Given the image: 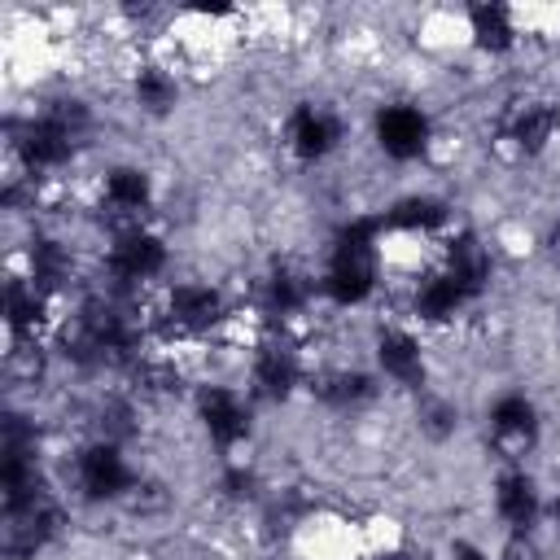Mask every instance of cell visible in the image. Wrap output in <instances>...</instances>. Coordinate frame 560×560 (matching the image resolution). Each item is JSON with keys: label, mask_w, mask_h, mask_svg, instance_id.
Here are the masks:
<instances>
[{"label": "cell", "mask_w": 560, "mask_h": 560, "mask_svg": "<svg viewBox=\"0 0 560 560\" xmlns=\"http://www.w3.org/2000/svg\"><path fill=\"white\" fill-rule=\"evenodd\" d=\"M385 271V223L381 214H350L324 241V262L315 271L319 302L332 311H359L376 298Z\"/></svg>", "instance_id": "cell-1"}, {"label": "cell", "mask_w": 560, "mask_h": 560, "mask_svg": "<svg viewBox=\"0 0 560 560\" xmlns=\"http://www.w3.org/2000/svg\"><path fill=\"white\" fill-rule=\"evenodd\" d=\"M236 302L232 293L210 276H179L162 284L158 311H153V337L171 341H206L232 328Z\"/></svg>", "instance_id": "cell-2"}, {"label": "cell", "mask_w": 560, "mask_h": 560, "mask_svg": "<svg viewBox=\"0 0 560 560\" xmlns=\"http://www.w3.org/2000/svg\"><path fill=\"white\" fill-rule=\"evenodd\" d=\"M171 271V241L153 228V223H131V228H114L101 245V289L122 293V298H140L144 289L162 284V276Z\"/></svg>", "instance_id": "cell-3"}, {"label": "cell", "mask_w": 560, "mask_h": 560, "mask_svg": "<svg viewBox=\"0 0 560 560\" xmlns=\"http://www.w3.org/2000/svg\"><path fill=\"white\" fill-rule=\"evenodd\" d=\"M70 490L88 508H114L140 494V468L127 451V442L92 433L70 455Z\"/></svg>", "instance_id": "cell-4"}, {"label": "cell", "mask_w": 560, "mask_h": 560, "mask_svg": "<svg viewBox=\"0 0 560 560\" xmlns=\"http://www.w3.org/2000/svg\"><path fill=\"white\" fill-rule=\"evenodd\" d=\"M188 407H192V420H197L206 446L219 459L245 455V446L254 438V407H258L249 398V389L228 385V381H197L188 394Z\"/></svg>", "instance_id": "cell-5"}, {"label": "cell", "mask_w": 560, "mask_h": 560, "mask_svg": "<svg viewBox=\"0 0 560 560\" xmlns=\"http://www.w3.org/2000/svg\"><path fill=\"white\" fill-rule=\"evenodd\" d=\"M311 359L302 350V341H293L280 328H262V337L249 346V368H245V389L254 402L267 407H284L293 402L306 381H311Z\"/></svg>", "instance_id": "cell-6"}, {"label": "cell", "mask_w": 560, "mask_h": 560, "mask_svg": "<svg viewBox=\"0 0 560 560\" xmlns=\"http://www.w3.org/2000/svg\"><path fill=\"white\" fill-rule=\"evenodd\" d=\"M66 525H70L66 499L52 486H44L39 494L0 503V551L4 560H39L48 547L61 542Z\"/></svg>", "instance_id": "cell-7"}, {"label": "cell", "mask_w": 560, "mask_h": 560, "mask_svg": "<svg viewBox=\"0 0 560 560\" xmlns=\"http://www.w3.org/2000/svg\"><path fill=\"white\" fill-rule=\"evenodd\" d=\"M368 136L376 144V153L394 166H411L424 162L438 144V118L429 105L398 96V101H381L368 118Z\"/></svg>", "instance_id": "cell-8"}, {"label": "cell", "mask_w": 560, "mask_h": 560, "mask_svg": "<svg viewBox=\"0 0 560 560\" xmlns=\"http://www.w3.org/2000/svg\"><path fill=\"white\" fill-rule=\"evenodd\" d=\"M481 424H486V442L494 446L499 464H525V459L538 451L542 429H547L538 398H534L529 389H521V385L499 389V394L486 402Z\"/></svg>", "instance_id": "cell-9"}, {"label": "cell", "mask_w": 560, "mask_h": 560, "mask_svg": "<svg viewBox=\"0 0 560 560\" xmlns=\"http://www.w3.org/2000/svg\"><path fill=\"white\" fill-rule=\"evenodd\" d=\"M96 210H101V219H109V232L149 223V214L158 210V175L131 158L109 162L96 175Z\"/></svg>", "instance_id": "cell-10"}, {"label": "cell", "mask_w": 560, "mask_h": 560, "mask_svg": "<svg viewBox=\"0 0 560 560\" xmlns=\"http://www.w3.org/2000/svg\"><path fill=\"white\" fill-rule=\"evenodd\" d=\"M280 140H284V149H289L293 162L324 166L346 144V118L328 101H311L306 96V101H293L289 105V114L280 122Z\"/></svg>", "instance_id": "cell-11"}, {"label": "cell", "mask_w": 560, "mask_h": 560, "mask_svg": "<svg viewBox=\"0 0 560 560\" xmlns=\"http://www.w3.org/2000/svg\"><path fill=\"white\" fill-rule=\"evenodd\" d=\"M494 136L521 162L547 158L556 149V140H560V101H551V96H516V101H508L499 122H494Z\"/></svg>", "instance_id": "cell-12"}, {"label": "cell", "mask_w": 560, "mask_h": 560, "mask_svg": "<svg viewBox=\"0 0 560 560\" xmlns=\"http://www.w3.org/2000/svg\"><path fill=\"white\" fill-rule=\"evenodd\" d=\"M372 372L381 376V385L416 398L429 389V350L416 324H381L372 332Z\"/></svg>", "instance_id": "cell-13"}, {"label": "cell", "mask_w": 560, "mask_h": 560, "mask_svg": "<svg viewBox=\"0 0 560 560\" xmlns=\"http://www.w3.org/2000/svg\"><path fill=\"white\" fill-rule=\"evenodd\" d=\"M490 512L503 534H538L547 516V494L525 464H499L490 477Z\"/></svg>", "instance_id": "cell-14"}, {"label": "cell", "mask_w": 560, "mask_h": 560, "mask_svg": "<svg viewBox=\"0 0 560 560\" xmlns=\"http://www.w3.org/2000/svg\"><path fill=\"white\" fill-rule=\"evenodd\" d=\"M22 276L35 280L48 298H61L79 280V245L52 228H35L22 245Z\"/></svg>", "instance_id": "cell-15"}, {"label": "cell", "mask_w": 560, "mask_h": 560, "mask_svg": "<svg viewBox=\"0 0 560 560\" xmlns=\"http://www.w3.org/2000/svg\"><path fill=\"white\" fill-rule=\"evenodd\" d=\"M381 376L372 368H359V363H328V368H315L311 381H306V394L337 411V416H359L368 411L376 398H381Z\"/></svg>", "instance_id": "cell-16"}, {"label": "cell", "mask_w": 560, "mask_h": 560, "mask_svg": "<svg viewBox=\"0 0 560 560\" xmlns=\"http://www.w3.org/2000/svg\"><path fill=\"white\" fill-rule=\"evenodd\" d=\"M451 201L433 188H411L402 197H394L381 210L385 236H407V241H438L451 232Z\"/></svg>", "instance_id": "cell-17"}, {"label": "cell", "mask_w": 560, "mask_h": 560, "mask_svg": "<svg viewBox=\"0 0 560 560\" xmlns=\"http://www.w3.org/2000/svg\"><path fill=\"white\" fill-rule=\"evenodd\" d=\"M127 96H131V105H136L140 118L162 122V118H171V114L179 109V101H184V79H179V70H175L171 61H162V57H140V61L127 70Z\"/></svg>", "instance_id": "cell-18"}, {"label": "cell", "mask_w": 560, "mask_h": 560, "mask_svg": "<svg viewBox=\"0 0 560 560\" xmlns=\"http://www.w3.org/2000/svg\"><path fill=\"white\" fill-rule=\"evenodd\" d=\"M464 39L472 52L490 57V61H503L521 48V22H516V9L508 4H468L464 9Z\"/></svg>", "instance_id": "cell-19"}, {"label": "cell", "mask_w": 560, "mask_h": 560, "mask_svg": "<svg viewBox=\"0 0 560 560\" xmlns=\"http://www.w3.org/2000/svg\"><path fill=\"white\" fill-rule=\"evenodd\" d=\"M494 560H547V547L538 534H503L494 547Z\"/></svg>", "instance_id": "cell-20"}, {"label": "cell", "mask_w": 560, "mask_h": 560, "mask_svg": "<svg viewBox=\"0 0 560 560\" xmlns=\"http://www.w3.org/2000/svg\"><path fill=\"white\" fill-rule=\"evenodd\" d=\"M446 560H494V551L486 542H477V538H451Z\"/></svg>", "instance_id": "cell-21"}, {"label": "cell", "mask_w": 560, "mask_h": 560, "mask_svg": "<svg viewBox=\"0 0 560 560\" xmlns=\"http://www.w3.org/2000/svg\"><path fill=\"white\" fill-rule=\"evenodd\" d=\"M547 521H551V529H556V538H560V481H556V490H551V499H547Z\"/></svg>", "instance_id": "cell-22"}, {"label": "cell", "mask_w": 560, "mask_h": 560, "mask_svg": "<svg viewBox=\"0 0 560 560\" xmlns=\"http://www.w3.org/2000/svg\"><path fill=\"white\" fill-rule=\"evenodd\" d=\"M551 245H556V258H560V219H556V232H551Z\"/></svg>", "instance_id": "cell-23"}, {"label": "cell", "mask_w": 560, "mask_h": 560, "mask_svg": "<svg viewBox=\"0 0 560 560\" xmlns=\"http://www.w3.org/2000/svg\"><path fill=\"white\" fill-rule=\"evenodd\" d=\"M551 315H556V328H560V289H556V306H551Z\"/></svg>", "instance_id": "cell-24"}, {"label": "cell", "mask_w": 560, "mask_h": 560, "mask_svg": "<svg viewBox=\"0 0 560 560\" xmlns=\"http://www.w3.org/2000/svg\"><path fill=\"white\" fill-rule=\"evenodd\" d=\"M162 560H171V556H162Z\"/></svg>", "instance_id": "cell-25"}]
</instances>
